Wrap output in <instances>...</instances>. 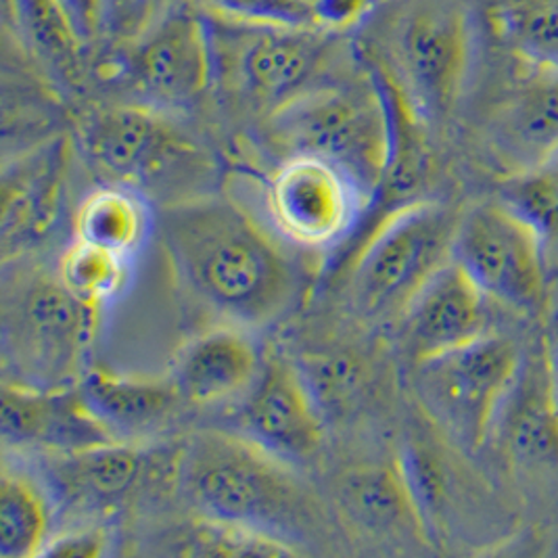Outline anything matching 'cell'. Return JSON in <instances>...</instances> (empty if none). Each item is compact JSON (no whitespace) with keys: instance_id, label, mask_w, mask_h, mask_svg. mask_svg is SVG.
Returning a JSON list of instances; mask_svg holds the SVG:
<instances>
[{"instance_id":"28","label":"cell","mask_w":558,"mask_h":558,"mask_svg":"<svg viewBox=\"0 0 558 558\" xmlns=\"http://www.w3.org/2000/svg\"><path fill=\"white\" fill-rule=\"evenodd\" d=\"M510 209L530 222L542 241H558V157L521 174L508 189Z\"/></svg>"},{"instance_id":"14","label":"cell","mask_w":558,"mask_h":558,"mask_svg":"<svg viewBox=\"0 0 558 558\" xmlns=\"http://www.w3.org/2000/svg\"><path fill=\"white\" fill-rule=\"evenodd\" d=\"M483 293L457 262L446 259L400 312V335L421 362L482 337Z\"/></svg>"},{"instance_id":"1","label":"cell","mask_w":558,"mask_h":558,"mask_svg":"<svg viewBox=\"0 0 558 558\" xmlns=\"http://www.w3.org/2000/svg\"><path fill=\"white\" fill-rule=\"evenodd\" d=\"M157 230L184 287L236 325L280 318L302 291V272L282 241L229 197L161 205Z\"/></svg>"},{"instance_id":"33","label":"cell","mask_w":558,"mask_h":558,"mask_svg":"<svg viewBox=\"0 0 558 558\" xmlns=\"http://www.w3.org/2000/svg\"><path fill=\"white\" fill-rule=\"evenodd\" d=\"M105 546H107L105 533L97 532V530H84V532L65 533L54 539L51 537L45 548V555H51V557H99L105 553Z\"/></svg>"},{"instance_id":"11","label":"cell","mask_w":558,"mask_h":558,"mask_svg":"<svg viewBox=\"0 0 558 558\" xmlns=\"http://www.w3.org/2000/svg\"><path fill=\"white\" fill-rule=\"evenodd\" d=\"M517 357L500 339L477 337L416 362V393L425 410L460 444H482Z\"/></svg>"},{"instance_id":"9","label":"cell","mask_w":558,"mask_h":558,"mask_svg":"<svg viewBox=\"0 0 558 558\" xmlns=\"http://www.w3.org/2000/svg\"><path fill=\"white\" fill-rule=\"evenodd\" d=\"M116 77L157 111L191 107L216 80L205 11L174 0L122 45Z\"/></svg>"},{"instance_id":"24","label":"cell","mask_w":558,"mask_h":558,"mask_svg":"<svg viewBox=\"0 0 558 558\" xmlns=\"http://www.w3.org/2000/svg\"><path fill=\"white\" fill-rule=\"evenodd\" d=\"M51 512L45 496L24 475L4 473L0 482V558L43 557Z\"/></svg>"},{"instance_id":"16","label":"cell","mask_w":558,"mask_h":558,"mask_svg":"<svg viewBox=\"0 0 558 558\" xmlns=\"http://www.w3.org/2000/svg\"><path fill=\"white\" fill-rule=\"evenodd\" d=\"M262 364L259 350L243 330L220 327L193 339L180 352L172 381L182 402L220 407L252 389Z\"/></svg>"},{"instance_id":"26","label":"cell","mask_w":558,"mask_h":558,"mask_svg":"<svg viewBox=\"0 0 558 558\" xmlns=\"http://www.w3.org/2000/svg\"><path fill=\"white\" fill-rule=\"evenodd\" d=\"M57 277L80 302L101 310L124 293L130 279V257L74 239L59 259Z\"/></svg>"},{"instance_id":"20","label":"cell","mask_w":558,"mask_h":558,"mask_svg":"<svg viewBox=\"0 0 558 558\" xmlns=\"http://www.w3.org/2000/svg\"><path fill=\"white\" fill-rule=\"evenodd\" d=\"M52 477L65 500L80 507L120 505L145 471V454L130 441H105L54 454Z\"/></svg>"},{"instance_id":"27","label":"cell","mask_w":558,"mask_h":558,"mask_svg":"<svg viewBox=\"0 0 558 558\" xmlns=\"http://www.w3.org/2000/svg\"><path fill=\"white\" fill-rule=\"evenodd\" d=\"M11 7L17 27L36 57L59 76H76L84 47L51 0H11Z\"/></svg>"},{"instance_id":"7","label":"cell","mask_w":558,"mask_h":558,"mask_svg":"<svg viewBox=\"0 0 558 558\" xmlns=\"http://www.w3.org/2000/svg\"><path fill=\"white\" fill-rule=\"evenodd\" d=\"M82 151L101 174L141 193L182 202L204 180L207 161L163 111L122 102L90 113L80 130ZM166 202V204H168Z\"/></svg>"},{"instance_id":"23","label":"cell","mask_w":558,"mask_h":558,"mask_svg":"<svg viewBox=\"0 0 558 558\" xmlns=\"http://www.w3.org/2000/svg\"><path fill=\"white\" fill-rule=\"evenodd\" d=\"M492 22L498 38L523 65L558 72V0H500Z\"/></svg>"},{"instance_id":"6","label":"cell","mask_w":558,"mask_h":558,"mask_svg":"<svg viewBox=\"0 0 558 558\" xmlns=\"http://www.w3.org/2000/svg\"><path fill=\"white\" fill-rule=\"evenodd\" d=\"M99 310L47 272H27L4 293L2 332L4 352L17 383L45 389L76 387L86 373L84 360L97 330Z\"/></svg>"},{"instance_id":"31","label":"cell","mask_w":558,"mask_h":558,"mask_svg":"<svg viewBox=\"0 0 558 558\" xmlns=\"http://www.w3.org/2000/svg\"><path fill=\"white\" fill-rule=\"evenodd\" d=\"M172 2L174 0H107L105 34L109 32L124 45Z\"/></svg>"},{"instance_id":"13","label":"cell","mask_w":558,"mask_h":558,"mask_svg":"<svg viewBox=\"0 0 558 558\" xmlns=\"http://www.w3.org/2000/svg\"><path fill=\"white\" fill-rule=\"evenodd\" d=\"M239 421L245 437L282 460L312 457L325 435V412L304 371L280 355L264 360Z\"/></svg>"},{"instance_id":"2","label":"cell","mask_w":558,"mask_h":558,"mask_svg":"<svg viewBox=\"0 0 558 558\" xmlns=\"http://www.w3.org/2000/svg\"><path fill=\"white\" fill-rule=\"evenodd\" d=\"M364 76L330 77L268 116L272 143L291 155L325 159L371 197L389 177L398 105L391 82L371 65Z\"/></svg>"},{"instance_id":"3","label":"cell","mask_w":558,"mask_h":558,"mask_svg":"<svg viewBox=\"0 0 558 558\" xmlns=\"http://www.w3.org/2000/svg\"><path fill=\"white\" fill-rule=\"evenodd\" d=\"M177 480L199 514L291 539L314 521L310 494L275 457L243 433L202 432L178 457Z\"/></svg>"},{"instance_id":"18","label":"cell","mask_w":558,"mask_h":558,"mask_svg":"<svg viewBox=\"0 0 558 558\" xmlns=\"http://www.w3.org/2000/svg\"><path fill=\"white\" fill-rule=\"evenodd\" d=\"M65 151L61 143H51L43 149L15 161L13 170L2 180V247L4 254L20 252L34 239H40L52 227Z\"/></svg>"},{"instance_id":"17","label":"cell","mask_w":558,"mask_h":558,"mask_svg":"<svg viewBox=\"0 0 558 558\" xmlns=\"http://www.w3.org/2000/svg\"><path fill=\"white\" fill-rule=\"evenodd\" d=\"M76 391L102 429L120 441L161 429L182 402L172 379L128 377L107 371H86Z\"/></svg>"},{"instance_id":"19","label":"cell","mask_w":558,"mask_h":558,"mask_svg":"<svg viewBox=\"0 0 558 558\" xmlns=\"http://www.w3.org/2000/svg\"><path fill=\"white\" fill-rule=\"evenodd\" d=\"M532 72L496 124V149L519 174L558 157V72Z\"/></svg>"},{"instance_id":"5","label":"cell","mask_w":558,"mask_h":558,"mask_svg":"<svg viewBox=\"0 0 558 558\" xmlns=\"http://www.w3.org/2000/svg\"><path fill=\"white\" fill-rule=\"evenodd\" d=\"M204 11L216 80H229L266 118L335 77L341 57L335 27L266 26Z\"/></svg>"},{"instance_id":"4","label":"cell","mask_w":558,"mask_h":558,"mask_svg":"<svg viewBox=\"0 0 558 558\" xmlns=\"http://www.w3.org/2000/svg\"><path fill=\"white\" fill-rule=\"evenodd\" d=\"M366 61L400 90L412 111L441 118L460 95L473 27L462 0H400L375 24Z\"/></svg>"},{"instance_id":"15","label":"cell","mask_w":558,"mask_h":558,"mask_svg":"<svg viewBox=\"0 0 558 558\" xmlns=\"http://www.w3.org/2000/svg\"><path fill=\"white\" fill-rule=\"evenodd\" d=\"M2 437L15 446H38L54 454L113 441L82 404L76 387L45 389L26 383L2 389Z\"/></svg>"},{"instance_id":"8","label":"cell","mask_w":558,"mask_h":558,"mask_svg":"<svg viewBox=\"0 0 558 558\" xmlns=\"http://www.w3.org/2000/svg\"><path fill=\"white\" fill-rule=\"evenodd\" d=\"M454 232L439 205H407L389 214L350 266L352 305L364 318L400 316L414 291L452 252Z\"/></svg>"},{"instance_id":"25","label":"cell","mask_w":558,"mask_h":558,"mask_svg":"<svg viewBox=\"0 0 558 558\" xmlns=\"http://www.w3.org/2000/svg\"><path fill=\"white\" fill-rule=\"evenodd\" d=\"M184 557H293V542L247 525L199 514L174 537Z\"/></svg>"},{"instance_id":"32","label":"cell","mask_w":558,"mask_h":558,"mask_svg":"<svg viewBox=\"0 0 558 558\" xmlns=\"http://www.w3.org/2000/svg\"><path fill=\"white\" fill-rule=\"evenodd\" d=\"M51 2L84 49H88L95 40L101 38V34H105L107 0H51Z\"/></svg>"},{"instance_id":"12","label":"cell","mask_w":558,"mask_h":558,"mask_svg":"<svg viewBox=\"0 0 558 558\" xmlns=\"http://www.w3.org/2000/svg\"><path fill=\"white\" fill-rule=\"evenodd\" d=\"M542 239L510 207L471 211L452 239L450 257L485 295L514 305L532 304L542 289Z\"/></svg>"},{"instance_id":"30","label":"cell","mask_w":558,"mask_h":558,"mask_svg":"<svg viewBox=\"0 0 558 558\" xmlns=\"http://www.w3.org/2000/svg\"><path fill=\"white\" fill-rule=\"evenodd\" d=\"M514 446L521 454L544 457L558 452V412L546 400H532L514 421Z\"/></svg>"},{"instance_id":"29","label":"cell","mask_w":558,"mask_h":558,"mask_svg":"<svg viewBox=\"0 0 558 558\" xmlns=\"http://www.w3.org/2000/svg\"><path fill=\"white\" fill-rule=\"evenodd\" d=\"M211 13L236 22L266 26L329 27L320 11L307 0H204Z\"/></svg>"},{"instance_id":"22","label":"cell","mask_w":558,"mask_h":558,"mask_svg":"<svg viewBox=\"0 0 558 558\" xmlns=\"http://www.w3.org/2000/svg\"><path fill=\"white\" fill-rule=\"evenodd\" d=\"M155 225L147 197L113 182L84 197L74 218V232L84 243L134 257L149 241Z\"/></svg>"},{"instance_id":"21","label":"cell","mask_w":558,"mask_h":558,"mask_svg":"<svg viewBox=\"0 0 558 558\" xmlns=\"http://www.w3.org/2000/svg\"><path fill=\"white\" fill-rule=\"evenodd\" d=\"M339 505L348 519L373 535H408L425 525L402 466H366L339 485Z\"/></svg>"},{"instance_id":"10","label":"cell","mask_w":558,"mask_h":558,"mask_svg":"<svg viewBox=\"0 0 558 558\" xmlns=\"http://www.w3.org/2000/svg\"><path fill=\"white\" fill-rule=\"evenodd\" d=\"M262 193L270 230L307 254H325L343 243L371 199L354 178L310 155L284 157Z\"/></svg>"}]
</instances>
